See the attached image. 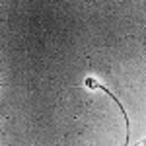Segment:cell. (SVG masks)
I'll list each match as a JSON object with an SVG mask.
<instances>
[{"mask_svg": "<svg viewBox=\"0 0 146 146\" xmlns=\"http://www.w3.org/2000/svg\"><path fill=\"white\" fill-rule=\"evenodd\" d=\"M84 86H86V88H90V90H100V92H103V94H107V96H109V98L117 103V107L121 109V113H123V117H125V123H127V144H131V119L127 117V111H125L123 103L115 98V94H111V92L107 90L101 82H98V78H94V76H88V78L84 80Z\"/></svg>", "mask_w": 146, "mask_h": 146, "instance_id": "cell-1", "label": "cell"}, {"mask_svg": "<svg viewBox=\"0 0 146 146\" xmlns=\"http://www.w3.org/2000/svg\"><path fill=\"white\" fill-rule=\"evenodd\" d=\"M140 144H146V138H144V140H142V142H140Z\"/></svg>", "mask_w": 146, "mask_h": 146, "instance_id": "cell-2", "label": "cell"}]
</instances>
